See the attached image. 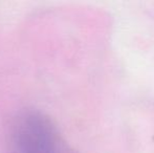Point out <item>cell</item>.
I'll return each instance as SVG.
<instances>
[{"label": "cell", "mask_w": 154, "mask_h": 153, "mask_svg": "<svg viewBox=\"0 0 154 153\" xmlns=\"http://www.w3.org/2000/svg\"><path fill=\"white\" fill-rule=\"evenodd\" d=\"M11 135L21 153H68L53 122L40 111L19 113L12 123Z\"/></svg>", "instance_id": "6da1fadb"}]
</instances>
